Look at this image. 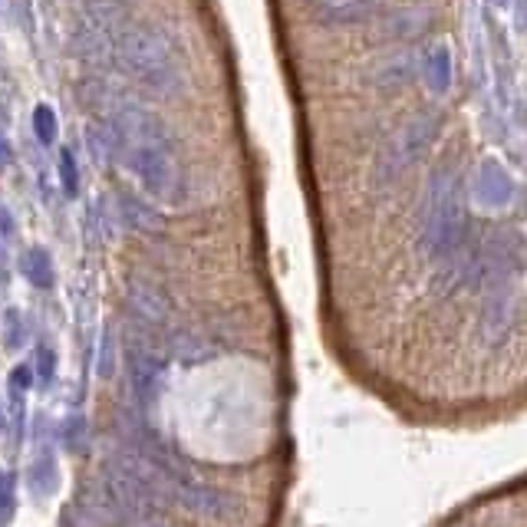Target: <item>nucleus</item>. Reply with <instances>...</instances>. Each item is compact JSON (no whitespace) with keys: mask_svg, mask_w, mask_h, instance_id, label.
I'll use <instances>...</instances> for the list:
<instances>
[{"mask_svg":"<svg viewBox=\"0 0 527 527\" xmlns=\"http://www.w3.org/2000/svg\"><path fill=\"white\" fill-rule=\"evenodd\" d=\"M86 142H89V152H93V162L96 165H109L122 152L119 136L112 132V126H109L106 119L103 122H93V126L86 129Z\"/></svg>","mask_w":527,"mask_h":527,"instance_id":"12","label":"nucleus"},{"mask_svg":"<svg viewBox=\"0 0 527 527\" xmlns=\"http://www.w3.org/2000/svg\"><path fill=\"white\" fill-rule=\"evenodd\" d=\"M56 485H60V472H56V458L53 448H40V455L33 458L30 472H27V488L33 498H50Z\"/></svg>","mask_w":527,"mask_h":527,"instance_id":"11","label":"nucleus"},{"mask_svg":"<svg viewBox=\"0 0 527 527\" xmlns=\"http://www.w3.org/2000/svg\"><path fill=\"white\" fill-rule=\"evenodd\" d=\"M126 373H129V389H132V399L142 412H149L155 406L162 392V379H165V363L162 356L145 346L139 340H132L126 346Z\"/></svg>","mask_w":527,"mask_h":527,"instance_id":"6","label":"nucleus"},{"mask_svg":"<svg viewBox=\"0 0 527 527\" xmlns=\"http://www.w3.org/2000/svg\"><path fill=\"white\" fill-rule=\"evenodd\" d=\"M112 360H116V343H112V330L103 333V356H99V376H112Z\"/></svg>","mask_w":527,"mask_h":527,"instance_id":"22","label":"nucleus"},{"mask_svg":"<svg viewBox=\"0 0 527 527\" xmlns=\"http://www.w3.org/2000/svg\"><path fill=\"white\" fill-rule=\"evenodd\" d=\"M422 205V254L432 261L458 254L465 241V195L455 165L435 168Z\"/></svg>","mask_w":527,"mask_h":527,"instance_id":"3","label":"nucleus"},{"mask_svg":"<svg viewBox=\"0 0 527 527\" xmlns=\"http://www.w3.org/2000/svg\"><path fill=\"white\" fill-rule=\"evenodd\" d=\"M422 76H425V86L432 93H448L452 86V53H448L445 43H432L429 50L422 56Z\"/></svg>","mask_w":527,"mask_h":527,"instance_id":"10","label":"nucleus"},{"mask_svg":"<svg viewBox=\"0 0 527 527\" xmlns=\"http://www.w3.org/2000/svg\"><path fill=\"white\" fill-rule=\"evenodd\" d=\"M7 429V412H4V402H0V432Z\"/></svg>","mask_w":527,"mask_h":527,"instance_id":"26","label":"nucleus"},{"mask_svg":"<svg viewBox=\"0 0 527 527\" xmlns=\"http://www.w3.org/2000/svg\"><path fill=\"white\" fill-rule=\"evenodd\" d=\"M10 159H14V152H10V142H7L4 136H0V168H7Z\"/></svg>","mask_w":527,"mask_h":527,"instance_id":"24","label":"nucleus"},{"mask_svg":"<svg viewBox=\"0 0 527 527\" xmlns=\"http://www.w3.org/2000/svg\"><path fill=\"white\" fill-rule=\"evenodd\" d=\"M119 211H122V221H126L132 231H139V234H162L165 231V218L159 215V208H152V201H145L139 195L122 192Z\"/></svg>","mask_w":527,"mask_h":527,"instance_id":"9","label":"nucleus"},{"mask_svg":"<svg viewBox=\"0 0 527 527\" xmlns=\"http://www.w3.org/2000/svg\"><path fill=\"white\" fill-rule=\"evenodd\" d=\"M27 343V323L17 310L7 313V350H20Z\"/></svg>","mask_w":527,"mask_h":527,"instance_id":"19","label":"nucleus"},{"mask_svg":"<svg viewBox=\"0 0 527 527\" xmlns=\"http://www.w3.org/2000/svg\"><path fill=\"white\" fill-rule=\"evenodd\" d=\"M76 504L103 527H168L162 504L145 495L116 465H106L103 472L89 478Z\"/></svg>","mask_w":527,"mask_h":527,"instance_id":"2","label":"nucleus"},{"mask_svg":"<svg viewBox=\"0 0 527 527\" xmlns=\"http://www.w3.org/2000/svg\"><path fill=\"white\" fill-rule=\"evenodd\" d=\"M425 20L422 14H416V10H406V14H392L386 17V33L389 37H416L419 30H425Z\"/></svg>","mask_w":527,"mask_h":527,"instance_id":"15","label":"nucleus"},{"mask_svg":"<svg viewBox=\"0 0 527 527\" xmlns=\"http://www.w3.org/2000/svg\"><path fill=\"white\" fill-rule=\"evenodd\" d=\"M7 287V271H4V257H0V290Z\"/></svg>","mask_w":527,"mask_h":527,"instance_id":"25","label":"nucleus"},{"mask_svg":"<svg viewBox=\"0 0 527 527\" xmlns=\"http://www.w3.org/2000/svg\"><path fill=\"white\" fill-rule=\"evenodd\" d=\"M126 300H129V310L136 313V317L145 323V327H165L168 320H172V300H168V294L159 287L152 284V280L145 277H129L126 284Z\"/></svg>","mask_w":527,"mask_h":527,"instance_id":"7","label":"nucleus"},{"mask_svg":"<svg viewBox=\"0 0 527 527\" xmlns=\"http://www.w3.org/2000/svg\"><path fill=\"white\" fill-rule=\"evenodd\" d=\"M33 132H37V139L43 145L56 142V112L47 103H40L37 109H33Z\"/></svg>","mask_w":527,"mask_h":527,"instance_id":"16","label":"nucleus"},{"mask_svg":"<svg viewBox=\"0 0 527 527\" xmlns=\"http://www.w3.org/2000/svg\"><path fill=\"white\" fill-rule=\"evenodd\" d=\"M491 4H495V7H501V4H504V0H491Z\"/></svg>","mask_w":527,"mask_h":527,"instance_id":"27","label":"nucleus"},{"mask_svg":"<svg viewBox=\"0 0 527 527\" xmlns=\"http://www.w3.org/2000/svg\"><path fill=\"white\" fill-rule=\"evenodd\" d=\"M373 10V0H330L323 7V20L327 24H356V20H366Z\"/></svg>","mask_w":527,"mask_h":527,"instance_id":"14","label":"nucleus"},{"mask_svg":"<svg viewBox=\"0 0 527 527\" xmlns=\"http://www.w3.org/2000/svg\"><path fill=\"white\" fill-rule=\"evenodd\" d=\"M20 274L27 277V284H33L37 290L53 287V261L47 248H27L24 257H20Z\"/></svg>","mask_w":527,"mask_h":527,"instance_id":"13","label":"nucleus"},{"mask_svg":"<svg viewBox=\"0 0 527 527\" xmlns=\"http://www.w3.org/2000/svg\"><path fill=\"white\" fill-rule=\"evenodd\" d=\"M14 491H17V481L10 472H0V518H7L10 508H14Z\"/></svg>","mask_w":527,"mask_h":527,"instance_id":"21","label":"nucleus"},{"mask_svg":"<svg viewBox=\"0 0 527 527\" xmlns=\"http://www.w3.org/2000/svg\"><path fill=\"white\" fill-rule=\"evenodd\" d=\"M435 136H439V116H435V112H419V116H412L406 126H399L392 132V139L383 145V152H379V178H383V182L399 178L412 162L422 159V152L429 149Z\"/></svg>","mask_w":527,"mask_h":527,"instance_id":"5","label":"nucleus"},{"mask_svg":"<svg viewBox=\"0 0 527 527\" xmlns=\"http://www.w3.org/2000/svg\"><path fill=\"white\" fill-rule=\"evenodd\" d=\"M129 168L136 172L142 188L159 201L182 198V172L175 162V142H139L126 145Z\"/></svg>","mask_w":527,"mask_h":527,"instance_id":"4","label":"nucleus"},{"mask_svg":"<svg viewBox=\"0 0 527 527\" xmlns=\"http://www.w3.org/2000/svg\"><path fill=\"white\" fill-rule=\"evenodd\" d=\"M475 198L481 208H504L514 198V178L495 159H481L475 175Z\"/></svg>","mask_w":527,"mask_h":527,"instance_id":"8","label":"nucleus"},{"mask_svg":"<svg viewBox=\"0 0 527 527\" xmlns=\"http://www.w3.org/2000/svg\"><path fill=\"white\" fill-rule=\"evenodd\" d=\"M37 369H40L37 376L43 379V383H50L53 373H56V356H53L50 346H40V353H37Z\"/></svg>","mask_w":527,"mask_h":527,"instance_id":"23","label":"nucleus"},{"mask_svg":"<svg viewBox=\"0 0 527 527\" xmlns=\"http://www.w3.org/2000/svg\"><path fill=\"white\" fill-rule=\"evenodd\" d=\"M112 40V63L119 66L129 80H136L149 93L172 96L182 89V63H178L175 40L162 27L126 20L109 33Z\"/></svg>","mask_w":527,"mask_h":527,"instance_id":"1","label":"nucleus"},{"mask_svg":"<svg viewBox=\"0 0 527 527\" xmlns=\"http://www.w3.org/2000/svg\"><path fill=\"white\" fill-rule=\"evenodd\" d=\"M172 350H175V356H182L185 363L205 360V343H201L198 336H192V333H178L172 340Z\"/></svg>","mask_w":527,"mask_h":527,"instance_id":"17","label":"nucleus"},{"mask_svg":"<svg viewBox=\"0 0 527 527\" xmlns=\"http://www.w3.org/2000/svg\"><path fill=\"white\" fill-rule=\"evenodd\" d=\"M60 182H63V192L70 195V198L80 192V172H76L73 149H63L60 152Z\"/></svg>","mask_w":527,"mask_h":527,"instance_id":"18","label":"nucleus"},{"mask_svg":"<svg viewBox=\"0 0 527 527\" xmlns=\"http://www.w3.org/2000/svg\"><path fill=\"white\" fill-rule=\"evenodd\" d=\"M60 527H103L99 524L93 514H86L80 504H73V508H66L63 511V518H60Z\"/></svg>","mask_w":527,"mask_h":527,"instance_id":"20","label":"nucleus"}]
</instances>
